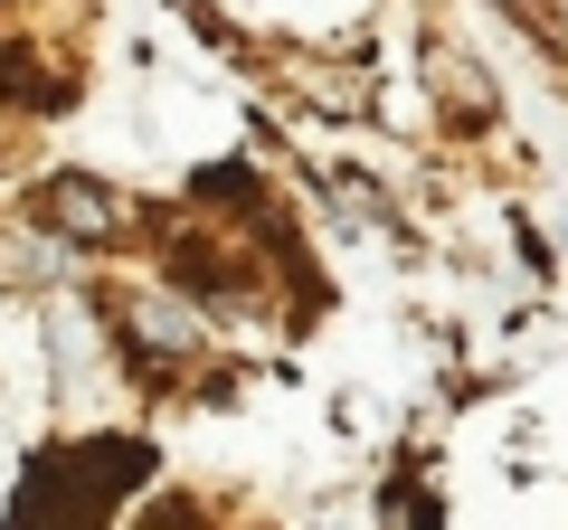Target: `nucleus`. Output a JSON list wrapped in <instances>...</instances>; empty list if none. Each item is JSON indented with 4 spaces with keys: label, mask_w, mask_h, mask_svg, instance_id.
<instances>
[{
    "label": "nucleus",
    "mask_w": 568,
    "mask_h": 530,
    "mask_svg": "<svg viewBox=\"0 0 568 530\" xmlns=\"http://www.w3.org/2000/svg\"><path fill=\"white\" fill-rule=\"evenodd\" d=\"M152 465L142 446H58L29 465L20 502H10V530H95L104 502H114L133 473Z\"/></svg>",
    "instance_id": "f257e3e1"
},
{
    "label": "nucleus",
    "mask_w": 568,
    "mask_h": 530,
    "mask_svg": "<svg viewBox=\"0 0 568 530\" xmlns=\"http://www.w3.org/2000/svg\"><path fill=\"white\" fill-rule=\"evenodd\" d=\"M39 227H58V237H114V227H123V200H114L104 181L58 171V181H39Z\"/></svg>",
    "instance_id": "f03ea898"
},
{
    "label": "nucleus",
    "mask_w": 568,
    "mask_h": 530,
    "mask_svg": "<svg viewBox=\"0 0 568 530\" xmlns=\"http://www.w3.org/2000/svg\"><path fill=\"white\" fill-rule=\"evenodd\" d=\"M417 530H436V511H417Z\"/></svg>",
    "instance_id": "7ed1b4c3"
}]
</instances>
